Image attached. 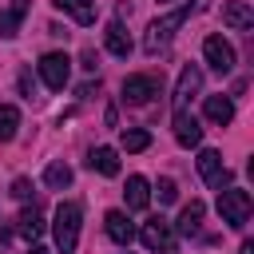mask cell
<instances>
[{"mask_svg": "<svg viewBox=\"0 0 254 254\" xmlns=\"http://www.w3.org/2000/svg\"><path fill=\"white\" fill-rule=\"evenodd\" d=\"M187 16H190V4H183V8H175V12H167V16H159V20H151V28H147V36H143V52H147V56H159V52L171 44V36L187 24Z\"/></svg>", "mask_w": 254, "mask_h": 254, "instance_id": "cell-1", "label": "cell"}, {"mask_svg": "<svg viewBox=\"0 0 254 254\" xmlns=\"http://www.w3.org/2000/svg\"><path fill=\"white\" fill-rule=\"evenodd\" d=\"M250 210H254L250 190H242V187H226V190H218V214H222V222H226L230 230H242V226L250 222Z\"/></svg>", "mask_w": 254, "mask_h": 254, "instance_id": "cell-2", "label": "cell"}, {"mask_svg": "<svg viewBox=\"0 0 254 254\" xmlns=\"http://www.w3.org/2000/svg\"><path fill=\"white\" fill-rule=\"evenodd\" d=\"M52 230H56V246L64 254H71L75 242H79V202H60L56 218H52Z\"/></svg>", "mask_w": 254, "mask_h": 254, "instance_id": "cell-3", "label": "cell"}, {"mask_svg": "<svg viewBox=\"0 0 254 254\" xmlns=\"http://www.w3.org/2000/svg\"><path fill=\"white\" fill-rule=\"evenodd\" d=\"M139 238H143V246L151 254H179V242L171 238V222L167 218H147L143 230H139Z\"/></svg>", "mask_w": 254, "mask_h": 254, "instance_id": "cell-4", "label": "cell"}, {"mask_svg": "<svg viewBox=\"0 0 254 254\" xmlns=\"http://www.w3.org/2000/svg\"><path fill=\"white\" fill-rule=\"evenodd\" d=\"M67 75H71V60H67L64 52H48V56H40V79H44L52 91H64Z\"/></svg>", "mask_w": 254, "mask_h": 254, "instance_id": "cell-5", "label": "cell"}, {"mask_svg": "<svg viewBox=\"0 0 254 254\" xmlns=\"http://www.w3.org/2000/svg\"><path fill=\"white\" fill-rule=\"evenodd\" d=\"M155 95H159V79H155V75H127V79H123V103L147 107Z\"/></svg>", "mask_w": 254, "mask_h": 254, "instance_id": "cell-6", "label": "cell"}, {"mask_svg": "<svg viewBox=\"0 0 254 254\" xmlns=\"http://www.w3.org/2000/svg\"><path fill=\"white\" fill-rule=\"evenodd\" d=\"M202 56H206V64H210L218 75H230V71H234V48H230L222 36H206V40H202Z\"/></svg>", "mask_w": 254, "mask_h": 254, "instance_id": "cell-7", "label": "cell"}, {"mask_svg": "<svg viewBox=\"0 0 254 254\" xmlns=\"http://www.w3.org/2000/svg\"><path fill=\"white\" fill-rule=\"evenodd\" d=\"M198 175H202V183L214 187V190H222V187L230 183V175H226V167H222V155H218L214 147H206V151L198 155Z\"/></svg>", "mask_w": 254, "mask_h": 254, "instance_id": "cell-8", "label": "cell"}, {"mask_svg": "<svg viewBox=\"0 0 254 254\" xmlns=\"http://www.w3.org/2000/svg\"><path fill=\"white\" fill-rule=\"evenodd\" d=\"M198 91H202V67H198V64H187V67L179 71V83H175V95H171V99H175V111L187 107V99L198 95Z\"/></svg>", "mask_w": 254, "mask_h": 254, "instance_id": "cell-9", "label": "cell"}, {"mask_svg": "<svg viewBox=\"0 0 254 254\" xmlns=\"http://www.w3.org/2000/svg\"><path fill=\"white\" fill-rule=\"evenodd\" d=\"M103 230H107V238L119 242V246H131V238H135V226H131L127 210H107V214H103Z\"/></svg>", "mask_w": 254, "mask_h": 254, "instance_id": "cell-10", "label": "cell"}, {"mask_svg": "<svg viewBox=\"0 0 254 254\" xmlns=\"http://www.w3.org/2000/svg\"><path fill=\"white\" fill-rule=\"evenodd\" d=\"M175 139H179L183 147H198V143H202V127H198V119H194L187 107L175 111Z\"/></svg>", "mask_w": 254, "mask_h": 254, "instance_id": "cell-11", "label": "cell"}, {"mask_svg": "<svg viewBox=\"0 0 254 254\" xmlns=\"http://www.w3.org/2000/svg\"><path fill=\"white\" fill-rule=\"evenodd\" d=\"M222 24H230L234 32H250V28H254V8H250L246 0H230V4L222 8Z\"/></svg>", "mask_w": 254, "mask_h": 254, "instance_id": "cell-12", "label": "cell"}, {"mask_svg": "<svg viewBox=\"0 0 254 254\" xmlns=\"http://www.w3.org/2000/svg\"><path fill=\"white\" fill-rule=\"evenodd\" d=\"M103 44H107V52L119 56V60L131 56V36H127V28H123V20H111V24L103 28Z\"/></svg>", "mask_w": 254, "mask_h": 254, "instance_id": "cell-13", "label": "cell"}, {"mask_svg": "<svg viewBox=\"0 0 254 254\" xmlns=\"http://www.w3.org/2000/svg\"><path fill=\"white\" fill-rule=\"evenodd\" d=\"M123 202H127V210H147V202H151V183H147L143 175H131L127 187H123Z\"/></svg>", "mask_w": 254, "mask_h": 254, "instance_id": "cell-14", "label": "cell"}, {"mask_svg": "<svg viewBox=\"0 0 254 254\" xmlns=\"http://www.w3.org/2000/svg\"><path fill=\"white\" fill-rule=\"evenodd\" d=\"M28 0H12L8 8H0V36L4 40H12L16 32H20V24H24V16H28Z\"/></svg>", "mask_w": 254, "mask_h": 254, "instance_id": "cell-15", "label": "cell"}, {"mask_svg": "<svg viewBox=\"0 0 254 254\" xmlns=\"http://www.w3.org/2000/svg\"><path fill=\"white\" fill-rule=\"evenodd\" d=\"M202 214H206V206H202L198 198H190V202L183 206V214H179V234H183V238H194V234L202 230Z\"/></svg>", "mask_w": 254, "mask_h": 254, "instance_id": "cell-16", "label": "cell"}, {"mask_svg": "<svg viewBox=\"0 0 254 254\" xmlns=\"http://www.w3.org/2000/svg\"><path fill=\"white\" fill-rule=\"evenodd\" d=\"M202 111H206V119L218 123V127H226V123L234 119V103H230V95H206Z\"/></svg>", "mask_w": 254, "mask_h": 254, "instance_id": "cell-17", "label": "cell"}, {"mask_svg": "<svg viewBox=\"0 0 254 254\" xmlns=\"http://www.w3.org/2000/svg\"><path fill=\"white\" fill-rule=\"evenodd\" d=\"M87 167L111 179V175H119V151H115V147H95V151L87 155Z\"/></svg>", "mask_w": 254, "mask_h": 254, "instance_id": "cell-18", "label": "cell"}, {"mask_svg": "<svg viewBox=\"0 0 254 254\" xmlns=\"http://www.w3.org/2000/svg\"><path fill=\"white\" fill-rule=\"evenodd\" d=\"M52 4H56L60 12H67V16H71L75 24H83V28L95 24V0H52Z\"/></svg>", "mask_w": 254, "mask_h": 254, "instance_id": "cell-19", "label": "cell"}, {"mask_svg": "<svg viewBox=\"0 0 254 254\" xmlns=\"http://www.w3.org/2000/svg\"><path fill=\"white\" fill-rule=\"evenodd\" d=\"M44 183H48L52 190L71 187V167H67V163H60V159H56V163H48V167H44Z\"/></svg>", "mask_w": 254, "mask_h": 254, "instance_id": "cell-20", "label": "cell"}, {"mask_svg": "<svg viewBox=\"0 0 254 254\" xmlns=\"http://www.w3.org/2000/svg\"><path fill=\"white\" fill-rule=\"evenodd\" d=\"M16 226H20V234H24V238H40V234H44V218H40V210H36V206H24V210H20V218H16Z\"/></svg>", "mask_w": 254, "mask_h": 254, "instance_id": "cell-21", "label": "cell"}, {"mask_svg": "<svg viewBox=\"0 0 254 254\" xmlns=\"http://www.w3.org/2000/svg\"><path fill=\"white\" fill-rule=\"evenodd\" d=\"M119 143H123V151H147V147H151V131H143V127H123Z\"/></svg>", "mask_w": 254, "mask_h": 254, "instance_id": "cell-22", "label": "cell"}, {"mask_svg": "<svg viewBox=\"0 0 254 254\" xmlns=\"http://www.w3.org/2000/svg\"><path fill=\"white\" fill-rule=\"evenodd\" d=\"M16 127H20V111L12 103H0V143L16 139Z\"/></svg>", "mask_w": 254, "mask_h": 254, "instance_id": "cell-23", "label": "cell"}, {"mask_svg": "<svg viewBox=\"0 0 254 254\" xmlns=\"http://www.w3.org/2000/svg\"><path fill=\"white\" fill-rule=\"evenodd\" d=\"M179 198V187H175V179H159V202L167 206V202H175Z\"/></svg>", "mask_w": 254, "mask_h": 254, "instance_id": "cell-24", "label": "cell"}, {"mask_svg": "<svg viewBox=\"0 0 254 254\" xmlns=\"http://www.w3.org/2000/svg\"><path fill=\"white\" fill-rule=\"evenodd\" d=\"M12 198L28 202V198H32V183H28V179H16V183H12Z\"/></svg>", "mask_w": 254, "mask_h": 254, "instance_id": "cell-25", "label": "cell"}, {"mask_svg": "<svg viewBox=\"0 0 254 254\" xmlns=\"http://www.w3.org/2000/svg\"><path fill=\"white\" fill-rule=\"evenodd\" d=\"M20 91H24V95H28V99H32V95H36V83H32V75H28V71H24V75H20Z\"/></svg>", "mask_w": 254, "mask_h": 254, "instance_id": "cell-26", "label": "cell"}, {"mask_svg": "<svg viewBox=\"0 0 254 254\" xmlns=\"http://www.w3.org/2000/svg\"><path fill=\"white\" fill-rule=\"evenodd\" d=\"M95 64H99V60H95V52H83V67H87V71H95Z\"/></svg>", "mask_w": 254, "mask_h": 254, "instance_id": "cell-27", "label": "cell"}, {"mask_svg": "<svg viewBox=\"0 0 254 254\" xmlns=\"http://www.w3.org/2000/svg\"><path fill=\"white\" fill-rule=\"evenodd\" d=\"M238 254H254V242H242V246H238Z\"/></svg>", "mask_w": 254, "mask_h": 254, "instance_id": "cell-28", "label": "cell"}, {"mask_svg": "<svg viewBox=\"0 0 254 254\" xmlns=\"http://www.w3.org/2000/svg\"><path fill=\"white\" fill-rule=\"evenodd\" d=\"M28 254H48V250H44V246H32V250H28Z\"/></svg>", "mask_w": 254, "mask_h": 254, "instance_id": "cell-29", "label": "cell"}, {"mask_svg": "<svg viewBox=\"0 0 254 254\" xmlns=\"http://www.w3.org/2000/svg\"><path fill=\"white\" fill-rule=\"evenodd\" d=\"M159 4H171V0H159Z\"/></svg>", "mask_w": 254, "mask_h": 254, "instance_id": "cell-30", "label": "cell"}, {"mask_svg": "<svg viewBox=\"0 0 254 254\" xmlns=\"http://www.w3.org/2000/svg\"><path fill=\"white\" fill-rule=\"evenodd\" d=\"M123 254H131V250H123Z\"/></svg>", "mask_w": 254, "mask_h": 254, "instance_id": "cell-31", "label": "cell"}]
</instances>
